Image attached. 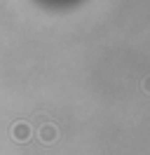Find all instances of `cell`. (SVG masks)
<instances>
[{
	"instance_id": "1",
	"label": "cell",
	"mask_w": 150,
	"mask_h": 155,
	"mask_svg": "<svg viewBox=\"0 0 150 155\" xmlns=\"http://www.w3.org/2000/svg\"><path fill=\"white\" fill-rule=\"evenodd\" d=\"M12 136L17 139V141H26L28 136H31V127L26 122H17V125L12 127Z\"/></svg>"
},
{
	"instance_id": "2",
	"label": "cell",
	"mask_w": 150,
	"mask_h": 155,
	"mask_svg": "<svg viewBox=\"0 0 150 155\" xmlns=\"http://www.w3.org/2000/svg\"><path fill=\"white\" fill-rule=\"evenodd\" d=\"M56 134H59V132H56L54 125H42L40 127V139H42L45 143H52V141L56 139Z\"/></svg>"
}]
</instances>
